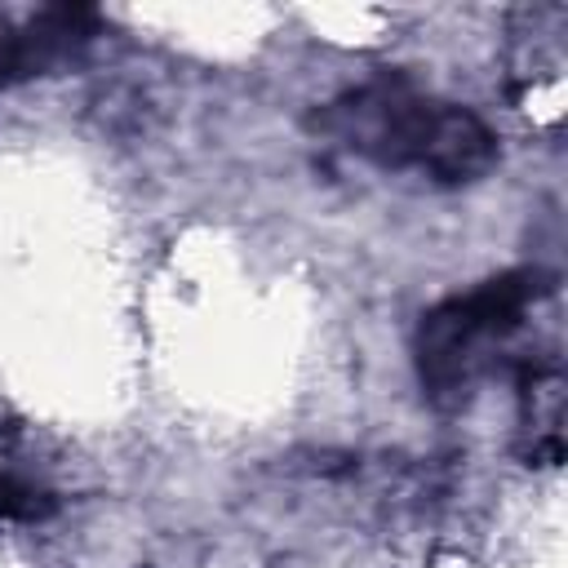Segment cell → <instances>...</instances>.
<instances>
[{"label": "cell", "instance_id": "6da1fadb", "mask_svg": "<svg viewBox=\"0 0 568 568\" xmlns=\"http://www.w3.org/2000/svg\"><path fill=\"white\" fill-rule=\"evenodd\" d=\"M311 129L377 169L422 173L435 186L479 182L497 164V133L470 106L430 98L399 71L337 93L311 111Z\"/></svg>", "mask_w": 568, "mask_h": 568}, {"label": "cell", "instance_id": "7a4b0ae2", "mask_svg": "<svg viewBox=\"0 0 568 568\" xmlns=\"http://www.w3.org/2000/svg\"><path fill=\"white\" fill-rule=\"evenodd\" d=\"M546 293L550 280L541 271H501L470 293L430 306L413 337L422 395L439 408L466 404L475 382L488 373V351L501 346Z\"/></svg>", "mask_w": 568, "mask_h": 568}, {"label": "cell", "instance_id": "3957f363", "mask_svg": "<svg viewBox=\"0 0 568 568\" xmlns=\"http://www.w3.org/2000/svg\"><path fill=\"white\" fill-rule=\"evenodd\" d=\"M58 510V497L44 484H31L0 466V519L9 524H40Z\"/></svg>", "mask_w": 568, "mask_h": 568}]
</instances>
